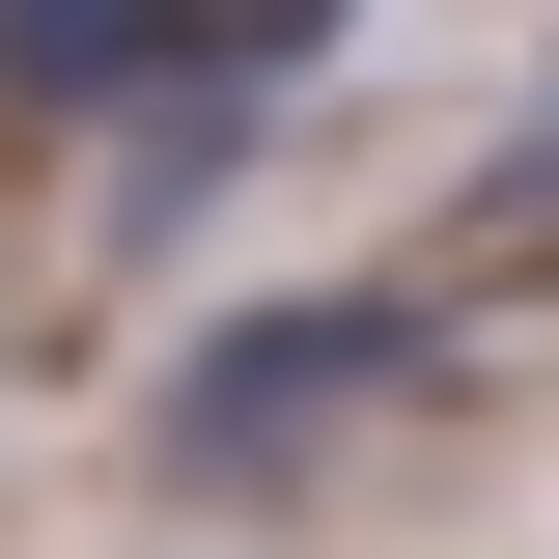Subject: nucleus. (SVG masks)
Masks as SVG:
<instances>
[{
	"label": "nucleus",
	"mask_w": 559,
	"mask_h": 559,
	"mask_svg": "<svg viewBox=\"0 0 559 559\" xmlns=\"http://www.w3.org/2000/svg\"><path fill=\"white\" fill-rule=\"evenodd\" d=\"M419 364V308L392 280H308V308H224L197 336V392H168V476H280V448H336L364 392Z\"/></svg>",
	"instance_id": "1"
},
{
	"label": "nucleus",
	"mask_w": 559,
	"mask_h": 559,
	"mask_svg": "<svg viewBox=\"0 0 559 559\" xmlns=\"http://www.w3.org/2000/svg\"><path fill=\"white\" fill-rule=\"evenodd\" d=\"M0 84H28V112H168V0H0Z\"/></svg>",
	"instance_id": "2"
},
{
	"label": "nucleus",
	"mask_w": 559,
	"mask_h": 559,
	"mask_svg": "<svg viewBox=\"0 0 559 559\" xmlns=\"http://www.w3.org/2000/svg\"><path fill=\"white\" fill-rule=\"evenodd\" d=\"M224 168H252V84H224V57H197V84H168V112H140V140H112V224H197V197H224Z\"/></svg>",
	"instance_id": "3"
},
{
	"label": "nucleus",
	"mask_w": 559,
	"mask_h": 559,
	"mask_svg": "<svg viewBox=\"0 0 559 559\" xmlns=\"http://www.w3.org/2000/svg\"><path fill=\"white\" fill-rule=\"evenodd\" d=\"M364 0H252V28H224V84H280V57H336Z\"/></svg>",
	"instance_id": "4"
}]
</instances>
